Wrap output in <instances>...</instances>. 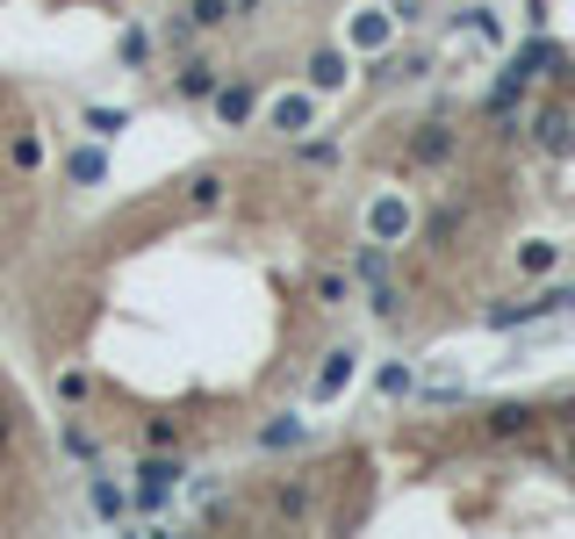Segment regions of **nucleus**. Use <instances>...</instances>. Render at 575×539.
Wrapping results in <instances>:
<instances>
[{
  "label": "nucleus",
  "mask_w": 575,
  "mask_h": 539,
  "mask_svg": "<svg viewBox=\"0 0 575 539\" xmlns=\"http://www.w3.org/2000/svg\"><path fill=\"white\" fill-rule=\"evenodd\" d=\"M130 475H138V489H130V511H138V518H159L165 503H173V489H180V475H188V468H180L173 453H159V446H144V460H138Z\"/></svg>",
  "instance_id": "nucleus-1"
},
{
  "label": "nucleus",
  "mask_w": 575,
  "mask_h": 539,
  "mask_svg": "<svg viewBox=\"0 0 575 539\" xmlns=\"http://www.w3.org/2000/svg\"><path fill=\"white\" fill-rule=\"evenodd\" d=\"M345 43H353V51H374V58H382L389 43H396V8H389V0H382V8H360L353 22H345Z\"/></svg>",
  "instance_id": "nucleus-2"
},
{
  "label": "nucleus",
  "mask_w": 575,
  "mask_h": 539,
  "mask_svg": "<svg viewBox=\"0 0 575 539\" xmlns=\"http://www.w3.org/2000/svg\"><path fill=\"white\" fill-rule=\"evenodd\" d=\"M345 80H353V66H345L339 43H316V51L302 58V87H310V94H339Z\"/></svg>",
  "instance_id": "nucleus-3"
},
{
  "label": "nucleus",
  "mask_w": 575,
  "mask_h": 539,
  "mask_svg": "<svg viewBox=\"0 0 575 539\" xmlns=\"http://www.w3.org/2000/svg\"><path fill=\"white\" fill-rule=\"evenodd\" d=\"M266 130H281V137L316 130V94H310V87H302V94H274V101H266Z\"/></svg>",
  "instance_id": "nucleus-4"
},
{
  "label": "nucleus",
  "mask_w": 575,
  "mask_h": 539,
  "mask_svg": "<svg viewBox=\"0 0 575 539\" xmlns=\"http://www.w3.org/2000/svg\"><path fill=\"white\" fill-rule=\"evenodd\" d=\"M209 108H216V122H223V130H245V122L260 116V94H252L245 80H223L216 94H209Z\"/></svg>",
  "instance_id": "nucleus-5"
},
{
  "label": "nucleus",
  "mask_w": 575,
  "mask_h": 539,
  "mask_svg": "<svg viewBox=\"0 0 575 539\" xmlns=\"http://www.w3.org/2000/svg\"><path fill=\"white\" fill-rule=\"evenodd\" d=\"M353 367H360V352H324V367H316V381H310V396H316V403H339V396L345 389H353Z\"/></svg>",
  "instance_id": "nucleus-6"
},
{
  "label": "nucleus",
  "mask_w": 575,
  "mask_h": 539,
  "mask_svg": "<svg viewBox=\"0 0 575 539\" xmlns=\"http://www.w3.org/2000/svg\"><path fill=\"white\" fill-rule=\"evenodd\" d=\"M367 238L403 244V238H411V202H403V194H382V202L367 209Z\"/></svg>",
  "instance_id": "nucleus-7"
},
{
  "label": "nucleus",
  "mask_w": 575,
  "mask_h": 539,
  "mask_svg": "<svg viewBox=\"0 0 575 539\" xmlns=\"http://www.w3.org/2000/svg\"><path fill=\"white\" fill-rule=\"evenodd\" d=\"M216 87H223V66H209V58H180V72H173L180 101H209Z\"/></svg>",
  "instance_id": "nucleus-8"
},
{
  "label": "nucleus",
  "mask_w": 575,
  "mask_h": 539,
  "mask_svg": "<svg viewBox=\"0 0 575 539\" xmlns=\"http://www.w3.org/2000/svg\"><path fill=\"white\" fill-rule=\"evenodd\" d=\"M453 151H461V137H453L446 122H417V137H411V159L417 166H446Z\"/></svg>",
  "instance_id": "nucleus-9"
},
{
  "label": "nucleus",
  "mask_w": 575,
  "mask_h": 539,
  "mask_svg": "<svg viewBox=\"0 0 575 539\" xmlns=\"http://www.w3.org/2000/svg\"><path fill=\"white\" fill-rule=\"evenodd\" d=\"M8 166H14L22 180H37L43 166H51V151H43V130H14V137H8Z\"/></svg>",
  "instance_id": "nucleus-10"
},
{
  "label": "nucleus",
  "mask_w": 575,
  "mask_h": 539,
  "mask_svg": "<svg viewBox=\"0 0 575 539\" xmlns=\"http://www.w3.org/2000/svg\"><path fill=\"white\" fill-rule=\"evenodd\" d=\"M65 180H72V188H101V180H109V151H101V144L65 151Z\"/></svg>",
  "instance_id": "nucleus-11"
},
{
  "label": "nucleus",
  "mask_w": 575,
  "mask_h": 539,
  "mask_svg": "<svg viewBox=\"0 0 575 539\" xmlns=\"http://www.w3.org/2000/svg\"><path fill=\"white\" fill-rule=\"evenodd\" d=\"M87 503H94V518H109V526H123V518H130L123 482H109V475H94V482H87Z\"/></svg>",
  "instance_id": "nucleus-12"
},
{
  "label": "nucleus",
  "mask_w": 575,
  "mask_h": 539,
  "mask_svg": "<svg viewBox=\"0 0 575 539\" xmlns=\"http://www.w3.org/2000/svg\"><path fill=\"white\" fill-rule=\"evenodd\" d=\"M533 130H539V144H547L554 159H568V151H575V130H568V116H562V108H539V116H533Z\"/></svg>",
  "instance_id": "nucleus-13"
},
{
  "label": "nucleus",
  "mask_w": 575,
  "mask_h": 539,
  "mask_svg": "<svg viewBox=\"0 0 575 539\" xmlns=\"http://www.w3.org/2000/svg\"><path fill=\"white\" fill-rule=\"evenodd\" d=\"M490 439H518V431H533V403H496L490 418H482Z\"/></svg>",
  "instance_id": "nucleus-14"
},
{
  "label": "nucleus",
  "mask_w": 575,
  "mask_h": 539,
  "mask_svg": "<svg viewBox=\"0 0 575 539\" xmlns=\"http://www.w3.org/2000/svg\"><path fill=\"white\" fill-rule=\"evenodd\" d=\"M51 389H58V403H65V410H87V403H94V375H87V367H58Z\"/></svg>",
  "instance_id": "nucleus-15"
},
{
  "label": "nucleus",
  "mask_w": 575,
  "mask_h": 539,
  "mask_svg": "<svg viewBox=\"0 0 575 539\" xmlns=\"http://www.w3.org/2000/svg\"><path fill=\"white\" fill-rule=\"evenodd\" d=\"M194 22V37H202V29H223V22H238V0H188V8H180Z\"/></svg>",
  "instance_id": "nucleus-16"
},
{
  "label": "nucleus",
  "mask_w": 575,
  "mask_h": 539,
  "mask_svg": "<svg viewBox=\"0 0 575 539\" xmlns=\"http://www.w3.org/2000/svg\"><path fill=\"white\" fill-rule=\"evenodd\" d=\"M58 446H65V453L80 460V468H101V439H94L87 425H65V431H58Z\"/></svg>",
  "instance_id": "nucleus-17"
},
{
  "label": "nucleus",
  "mask_w": 575,
  "mask_h": 539,
  "mask_svg": "<svg viewBox=\"0 0 575 539\" xmlns=\"http://www.w3.org/2000/svg\"><path fill=\"white\" fill-rule=\"evenodd\" d=\"M554 259H562V244H547V238L518 244V273H554Z\"/></svg>",
  "instance_id": "nucleus-18"
},
{
  "label": "nucleus",
  "mask_w": 575,
  "mask_h": 539,
  "mask_svg": "<svg viewBox=\"0 0 575 539\" xmlns=\"http://www.w3.org/2000/svg\"><path fill=\"white\" fill-rule=\"evenodd\" d=\"M115 58H123V66H130V72H138V66H144V58H151V29H144V22H130V29H123V37H115Z\"/></svg>",
  "instance_id": "nucleus-19"
},
{
  "label": "nucleus",
  "mask_w": 575,
  "mask_h": 539,
  "mask_svg": "<svg viewBox=\"0 0 575 539\" xmlns=\"http://www.w3.org/2000/svg\"><path fill=\"white\" fill-rule=\"evenodd\" d=\"M223 194H231V188H223V173H194L188 180V209H223Z\"/></svg>",
  "instance_id": "nucleus-20"
},
{
  "label": "nucleus",
  "mask_w": 575,
  "mask_h": 539,
  "mask_svg": "<svg viewBox=\"0 0 575 539\" xmlns=\"http://www.w3.org/2000/svg\"><path fill=\"white\" fill-rule=\"evenodd\" d=\"M353 273H360V281H389V244H382V238H374V244H367V252H360V259H353Z\"/></svg>",
  "instance_id": "nucleus-21"
},
{
  "label": "nucleus",
  "mask_w": 575,
  "mask_h": 539,
  "mask_svg": "<svg viewBox=\"0 0 575 539\" xmlns=\"http://www.w3.org/2000/svg\"><path fill=\"white\" fill-rule=\"evenodd\" d=\"M274 511H281V518H310V482H281Z\"/></svg>",
  "instance_id": "nucleus-22"
},
{
  "label": "nucleus",
  "mask_w": 575,
  "mask_h": 539,
  "mask_svg": "<svg viewBox=\"0 0 575 539\" xmlns=\"http://www.w3.org/2000/svg\"><path fill=\"white\" fill-rule=\"evenodd\" d=\"M302 166H324V173H331V166H339V144H331V137H302Z\"/></svg>",
  "instance_id": "nucleus-23"
},
{
  "label": "nucleus",
  "mask_w": 575,
  "mask_h": 539,
  "mask_svg": "<svg viewBox=\"0 0 575 539\" xmlns=\"http://www.w3.org/2000/svg\"><path fill=\"white\" fill-rule=\"evenodd\" d=\"M345 288H353V281H345L339 267H324V273H316V302H324V310H339V302H345Z\"/></svg>",
  "instance_id": "nucleus-24"
},
{
  "label": "nucleus",
  "mask_w": 575,
  "mask_h": 539,
  "mask_svg": "<svg viewBox=\"0 0 575 539\" xmlns=\"http://www.w3.org/2000/svg\"><path fill=\"white\" fill-rule=\"evenodd\" d=\"M374 396H411V367H403V360H389L382 375H374Z\"/></svg>",
  "instance_id": "nucleus-25"
},
{
  "label": "nucleus",
  "mask_w": 575,
  "mask_h": 539,
  "mask_svg": "<svg viewBox=\"0 0 575 539\" xmlns=\"http://www.w3.org/2000/svg\"><path fill=\"white\" fill-rule=\"evenodd\" d=\"M144 446H159V453H173V446H180V425H173V418H144Z\"/></svg>",
  "instance_id": "nucleus-26"
},
{
  "label": "nucleus",
  "mask_w": 575,
  "mask_h": 539,
  "mask_svg": "<svg viewBox=\"0 0 575 539\" xmlns=\"http://www.w3.org/2000/svg\"><path fill=\"white\" fill-rule=\"evenodd\" d=\"M467 37H482V43H504V22H496L490 8H467Z\"/></svg>",
  "instance_id": "nucleus-27"
},
{
  "label": "nucleus",
  "mask_w": 575,
  "mask_h": 539,
  "mask_svg": "<svg viewBox=\"0 0 575 539\" xmlns=\"http://www.w3.org/2000/svg\"><path fill=\"white\" fill-rule=\"evenodd\" d=\"M302 439V418H274V425H260V446H295Z\"/></svg>",
  "instance_id": "nucleus-28"
},
{
  "label": "nucleus",
  "mask_w": 575,
  "mask_h": 539,
  "mask_svg": "<svg viewBox=\"0 0 575 539\" xmlns=\"http://www.w3.org/2000/svg\"><path fill=\"white\" fill-rule=\"evenodd\" d=\"M87 130H94V137H115V130H123V108H87Z\"/></svg>",
  "instance_id": "nucleus-29"
},
{
  "label": "nucleus",
  "mask_w": 575,
  "mask_h": 539,
  "mask_svg": "<svg viewBox=\"0 0 575 539\" xmlns=\"http://www.w3.org/2000/svg\"><path fill=\"white\" fill-rule=\"evenodd\" d=\"M453 230H461V209H438V216H432V223H425V238H432V244H446V238H453Z\"/></svg>",
  "instance_id": "nucleus-30"
},
{
  "label": "nucleus",
  "mask_w": 575,
  "mask_h": 539,
  "mask_svg": "<svg viewBox=\"0 0 575 539\" xmlns=\"http://www.w3.org/2000/svg\"><path fill=\"white\" fill-rule=\"evenodd\" d=\"M367 302H374V317H396V310H403V296H396L389 281H374V296H367Z\"/></svg>",
  "instance_id": "nucleus-31"
},
{
  "label": "nucleus",
  "mask_w": 575,
  "mask_h": 539,
  "mask_svg": "<svg viewBox=\"0 0 575 539\" xmlns=\"http://www.w3.org/2000/svg\"><path fill=\"white\" fill-rule=\"evenodd\" d=\"M389 8H396V0H389Z\"/></svg>",
  "instance_id": "nucleus-32"
}]
</instances>
